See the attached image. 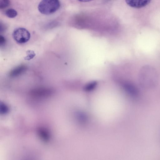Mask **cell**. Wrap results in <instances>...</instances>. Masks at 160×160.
<instances>
[{
    "label": "cell",
    "mask_w": 160,
    "mask_h": 160,
    "mask_svg": "<svg viewBox=\"0 0 160 160\" xmlns=\"http://www.w3.org/2000/svg\"><path fill=\"white\" fill-rule=\"evenodd\" d=\"M6 15L9 18H14L17 15V12L14 9H9L7 10L5 12Z\"/></svg>",
    "instance_id": "30bf717a"
},
{
    "label": "cell",
    "mask_w": 160,
    "mask_h": 160,
    "mask_svg": "<svg viewBox=\"0 0 160 160\" xmlns=\"http://www.w3.org/2000/svg\"><path fill=\"white\" fill-rule=\"evenodd\" d=\"M52 90L47 88H40L35 89L32 92V94L35 96L38 97H46L52 94Z\"/></svg>",
    "instance_id": "5b68a950"
},
{
    "label": "cell",
    "mask_w": 160,
    "mask_h": 160,
    "mask_svg": "<svg viewBox=\"0 0 160 160\" xmlns=\"http://www.w3.org/2000/svg\"><path fill=\"white\" fill-rule=\"evenodd\" d=\"M139 79L141 85L143 88L148 89L154 88L158 82V78L155 73H141Z\"/></svg>",
    "instance_id": "7a4b0ae2"
},
{
    "label": "cell",
    "mask_w": 160,
    "mask_h": 160,
    "mask_svg": "<svg viewBox=\"0 0 160 160\" xmlns=\"http://www.w3.org/2000/svg\"><path fill=\"white\" fill-rule=\"evenodd\" d=\"M97 82L96 81L92 82L87 84L84 87V90L87 92L91 91L94 89L97 85Z\"/></svg>",
    "instance_id": "9c48e42d"
},
{
    "label": "cell",
    "mask_w": 160,
    "mask_h": 160,
    "mask_svg": "<svg viewBox=\"0 0 160 160\" xmlns=\"http://www.w3.org/2000/svg\"><path fill=\"white\" fill-rule=\"evenodd\" d=\"M13 37L16 42L24 43L27 42L30 38V34L26 29L23 28H17L13 33Z\"/></svg>",
    "instance_id": "3957f363"
},
{
    "label": "cell",
    "mask_w": 160,
    "mask_h": 160,
    "mask_svg": "<svg viewBox=\"0 0 160 160\" xmlns=\"http://www.w3.org/2000/svg\"><path fill=\"white\" fill-rule=\"evenodd\" d=\"M124 87L126 91L130 95L133 96H136L137 95V90L133 85L129 83H126L124 84Z\"/></svg>",
    "instance_id": "52a82bcc"
},
{
    "label": "cell",
    "mask_w": 160,
    "mask_h": 160,
    "mask_svg": "<svg viewBox=\"0 0 160 160\" xmlns=\"http://www.w3.org/2000/svg\"><path fill=\"white\" fill-rule=\"evenodd\" d=\"M60 7V3L58 0H43L38 6L39 11L44 15H50L57 11Z\"/></svg>",
    "instance_id": "6da1fadb"
},
{
    "label": "cell",
    "mask_w": 160,
    "mask_h": 160,
    "mask_svg": "<svg viewBox=\"0 0 160 160\" xmlns=\"http://www.w3.org/2000/svg\"><path fill=\"white\" fill-rule=\"evenodd\" d=\"M27 56L24 57L25 60H29L32 59L36 55L34 52L32 50H28L26 52Z\"/></svg>",
    "instance_id": "8fae6325"
},
{
    "label": "cell",
    "mask_w": 160,
    "mask_h": 160,
    "mask_svg": "<svg viewBox=\"0 0 160 160\" xmlns=\"http://www.w3.org/2000/svg\"><path fill=\"white\" fill-rule=\"evenodd\" d=\"M27 69V67L23 65H19L12 69L10 72L9 75L10 77H17L23 73Z\"/></svg>",
    "instance_id": "8992f818"
},
{
    "label": "cell",
    "mask_w": 160,
    "mask_h": 160,
    "mask_svg": "<svg viewBox=\"0 0 160 160\" xmlns=\"http://www.w3.org/2000/svg\"><path fill=\"white\" fill-rule=\"evenodd\" d=\"M9 111L8 106L3 102L0 101V115L6 114Z\"/></svg>",
    "instance_id": "ba28073f"
},
{
    "label": "cell",
    "mask_w": 160,
    "mask_h": 160,
    "mask_svg": "<svg viewBox=\"0 0 160 160\" xmlns=\"http://www.w3.org/2000/svg\"><path fill=\"white\" fill-rule=\"evenodd\" d=\"M150 0H127L126 3L129 6L135 8H140L145 7L151 2Z\"/></svg>",
    "instance_id": "277c9868"
},
{
    "label": "cell",
    "mask_w": 160,
    "mask_h": 160,
    "mask_svg": "<svg viewBox=\"0 0 160 160\" xmlns=\"http://www.w3.org/2000/svg\"><path fill=\"white\" fill-rule=\"evenodd\" d=\"M10 1L8 0H0V9L4 8L8 6Z\"/></svg>",
    "instance_id": "7c38bea8"
},
{
    "label": "cell",
    "mask_w": 160,
    "mask_h": 160,
    "mask_svg": "<svg viewBox=\"0 0 160 160\" xmlns=\"http://www.w3.org/2000/svg\"><path fill=\"white\" fill-rule=\"evenodd\" d=\"M6 27L4 25L0 23V32H2L5 30Z\"/></svg>",
    "instance_id": "5bb4252c"
},
{
    "label": "cell",
    "mask_w": 160,
    "mask_h": 160,
    "mask_svg": "<svg viewBox=\"0 0 160 160\" xmlns=\"http://www.w3.org/2000/svg\"><path fill=\"white\" fill-rule=\"evenodd\" d=\"M5 42V39L4 37L2 35H0V46L4 44Z\"/></svg>",
    "instance_id": "4fadbf2b"
}]
</instances>
